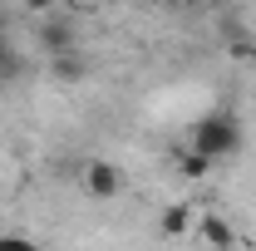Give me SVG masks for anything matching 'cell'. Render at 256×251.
Listing matches in <instances>:
<instances>
[{
	"label": "cell",
	"instance_id": "cell-1",
	"mask_svg": "<svg viewBox=\"0 0 256 251\" xmlns=\"http://www.w3.org/2000/svg\"><path fill=\"white\" fill-rule=\"evenodd\" d=\"M192 153L202 158H232L236 148H242V124H236V114H226V108H217V114H202L197 124H192V138H188Z\"/></svg>",
	"mask_w": 256,
	"mask_h": 251
},
{
	"label": "cell",
	"instance_id": "cell-2",
	"mask_svg": "<svg viewBox=\"0 0 256 251\" xmlns=\"http://www.w3.org/2000/svg\"><path fill=\"white\" fill-rule=\"evenodd\" d=\"M84 188H89V197H118L124 178H118V168H114V162L94 158V162L84 168Z\"/></svg>",
	"mask_w": 256,
	"mask_h": 251
},
{
	"label": "cell",
	"instance_id": "cell-3",
	"mask_svg": "<svg viewBox=\"0 0 256 251\" xmlns=\"http://www.w3.org/2000/svg\"><path fill=\"white\" fill-rule=\"evenodd\" d=\"M40 44L50 50V60H54V54H74V25H69V20L40 25Z\"/></svg>",
	"mask_w": 256,
	"mask_h": 251
},
{
	"label": "cell",
	"instance_id": "cell-4",
	"mask_svg": "<svg viewBox=\"0 0 256 251\" xmlns=\"http://www.w3.org/2000/svg\"><path fill=\"white\" fill-rule=\"evenodd\" d=\"M197 232H202V242H207L212 251H226L232 242H236V236H232V226H226V222L217 217V212H207V217L197 222Z\"/></svg>",
	"mask_w": 256,
	"mask_h": 251
},
{
	"label": "cell",
	"instance_id": "cell-5",
	"mask_svg": "<svg viewBox=\"0 0 256 251\" xmlns=\"http://www.w3.org/2000/svg\"><path fill=\"white\" fill-rule=\"evenodd\" d=\"M50 69H54V79H64V84L89 79V64L79 60V54H54V60H50Z\"/></svg>",
	"mask_w": 256,
	"mask_h": 251
},
{
	"label": "cell",
	"instance_id": "cell-6",
	"mask_svg": "<svg viewBox=\"0 0 256 251\" xmlns=\"http://www.w3.org/2000/svg\"><path fill=\"white\" fill-rule=\"evenodd\" d=\"M25 74V54L10 44V34H0V79H20Z\"/></svg>",
	"mask_w": 256,
	"mask_h": 251
},
{
	"label": "cell",
	"instance_id": "cell-7",
	"mask_svg": "<svg viewBox=\"0 0 256 251\" xmlns=\"http://www.w3.org/2000/svg\"><path fill=\"white\" fill-rule=\"evenodd\" d=\"M207 168H212V158L192 153V148H178V172L182 178H207Z\"/></svg>",
	"mask_w": 256,
	"mask_h": 251
},
{
	"label": "cell",
	"instance_id": "cell-8",
	"mask_svg": "<svg viewBox=\"0 0 256 251\" xmlns=\"http://www.w3.org/2000/svg\"><path fill=\"white\" fill-rule=\"evenodd\" d=\"M188 226H192V212H188V207H182V202L162 212V232H168V236H182Z\"/></svg>",
	"mask_w": 256,
	"mask_h": 251
},
{
	"label": "cell",
	"instance_id": "cell-9",
	"mask_svg": "<svg viewBox=\"0 0 256 251\" xmlns=\"http://www.w3.org/2000/svg\"><path fill=\"white\" fill-rule=\"evenodd\" d=\"M0 251H40L30 242V236H15V232H5V236H0Z\"/></svg>",
	"mask_w": 256,
	"mask_h": 251
},
{
	"label": "cell",
	"instance_id": "cell-10",
	"mask_svg": "<svg viewBox=\"0 0 256 251\" xmlns=\"http://www.w3.org/2000/svg\"><path fill=\"white\" fill-rule=\"evenodd\" d=\"M20 5H25V10H40V15H44V10H50L54 0H20Z\"/></svg>",
	"mask_w": 256,
	"mask_h": 251
},
{
	"label": "cell",
	"instance_id": "cell-11",
	"mask_svg": "<svg viewBox=\"0 0 256 251\" xmlns=\"http://www.w3.org/2000/svg\"><path fill=\"white\" fill-rule=\"evenodd\" d=\"M54 5H79V0H54Z\"/></svg>",
	"mask_w": 256,
	"mask_h": 251
},
{
	"label": "cell",
	"instance_id": "cell-12",
	"mask_svg": "<svg viewBox=\"0 0 256 251\" xmlns=\"http://www.w3.org/2000/svg\"><path fill=\"white\" fill-rule=\"evenodd\" d=\"M158 5H182V0H158Z\"/></svg>",
	"mask_w": 256,
	"mask_h": 251
},
{
	"label": "cell",
	"instance_id": "cell-13",
	"mask_svg": "<svg viewBox=\"0 0 256 251\" xmlns=\"http://www.w3.org/2000/svg\"><path fill=\"white\" fill-rule=\"evenodd\" d=\"M0 34H5V15H0Z\"/></svg>",
	"mask_w": 256,
	"mask_h": 251
}]
</instances>
